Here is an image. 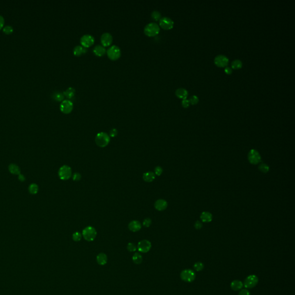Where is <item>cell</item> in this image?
<instances>
[{"mask_svg": "<svg viewBox=\"0 0 295 295\" xmlns=\"http://www.w3.org/2000/svg\"><path fill=\"white\" fill-rule=\"evenodd\" d=\"M82 237V234L80 233L79 232H74L72 235L73 240L74 242H79L81 240Z\"/></svg>", "mask_w": 295, "mask_h": 295, "instance_id": "1f68e13d", "label": "cell"}, {"mask_svg": "<svg viewBox=\"0 0 295 295\" xmlns=\"http://www.w3.org/2000/svg\"><path fill=\"white\" fill-rule=\"evenodd\" d=\"M4 24V19L2 16L0 15V29L2 28Z\"/></svg>", "mask_w": 295, "mask_h": 295, "instance_id": "f6af8a7d", "label": "cell"}, {"mask_svg": "<svg viewBox=\"0 0 295 295\" xmlns=\"http://www.w3.org/2000/svg\"><path fill=\"white\" fill-rule=\"evenodd\" d=\"M258 283V278L257 276L251 274L248 276L244 280L243 286L246 288L251 289L255 287Z\"/></svg>", "mask_w": 295, "mask_h": 295, "instance_id": "52a82bcc", "label": "cell"}, {"mask_svg": "<svg viewBox=\"0 0 295 295\" xmlns=\"http://www.w3.org/2000/svg\"><path fill=\"white\" fill-rule=\"evenodd\" d=\"M159 25L163 29L168 30L174 27V22L168 17H163L159 20Z\"/></svg>", "mask_w": 295, "mask_h": 295, "instance_id": "9c48e42d", "label": "cell"}, {"mask_svg": "<svg viewBox=\"0 0 295 295\" xmlns=\"http://www.w3.org/2000/svg\"><path fill=\"white\" fill-rule=\"evenodd\" d=\"M113 40L112 35L109 33H103L100 37V42L102 44V46H110Z\"/></svg>", "mask_w": 295, "mask_h": 295, "instance_id": "5bb4252c", "label": "cell"}, {"mask_svg": "<svg viewBox=\"0 0 295 295\" xmlns=\"http://www.w3.org/2000/svg\"><path fill=\"white\" fill-rule=\"evenodd\" d=\"M18 179H19V180L20 181H21V182H24V181H25V180H26V178H25V176H24L23 175L21 174L19 175V178H18Z\"/></svg>", "mask_w": 295, "mask_h": 295, "instance_id": "bcb514c9", "label": "cell"}, {"mask_svg": "<svg viewBox=\"0 0 295 295\" xmlns=\"http://www.w3.org/2000/svg\"><path fill=\"white\" fill-rule=\"evenodd\" d=\"M243 287V283L239 280H233L230 283V288L234 291L240 290Z\"/></svg>", "mask_w": 295, "mask_h": 295, "instance_id": "ffe728a7", "label": "cell"}, {"mask_svg": "<svg viewBox=\"0 0 295 295\" xmlns=\"http://www.w3.org/2000/svg\"><path fill=\"white\" fill-rule=\"evenodd\" d=\"M117 134H118V130L115 128L111 129L109 133V136L112 137H116L117 135Z\"/></svg>", "mask_w": 295, "mask_h": 295, "instance_id": "60d3db41", "label": "cell"}, {"mask_svg": "<svg viewBox=\"0 0 295 295\" xmlns=\"http://www.w3.org/2000/svg\"><path fill=\"white\" fill-rule=\"evenodd\" d=\"M3 31L4 33H10L13 32V29L11 26L7 25V26H5L3 28Z\"/></svg>", "mask_w": 295, "mask_h": 295, "instance_id": "e575fe53", "label": "cell"}, {"mask_svg": "<svg viewBox=\"0 0 295 295\" xmlns=\"http://www.w3.org/2000/svg\"><path fill=\"white\" fill-rule=\"evenodd\" d=\"M110 142L109 135L105 132H100L95 137L96 144L100 148L107 146Z\"/></svg>", "mask_w": 295, "mask_h": 295, "instance_id": "6da1fadb", "label": "cell"}, {"mask_svg": "<svg viewBox=\"0 0 295 295\" xmlns=\"http://www.w3.org/2000/svg\"><path fill=\"white\" fill-rule=\"evenodd\" d=\"M93 51L96 56L98 57H101L106 53V49L101 44H98L95 46Z\"/></svg>", "mask_w": 295, "mask_h": 295, "instance_id": "e0dca14e", "label": "cell"}, {"mask_svg": "<svg viewBox=\"0 0 295 295\" xmlns=\"http://www.w3.org/2000/svg\"><path fill=\"white\" fill-rule=\"evenodd\" d=\"M82 235L85 240L88 242H92L95 240L97 235V232L95 228L88 226L85 227L82 232Z\"/></svg>", "mask_w": 295, "mask_h": 295, "instance_id": "277c9868", "label": "cell"}, {"mask_svg": "<svg viewBox=\"0 0 295 295\" xmlns=\"http://www.w3.org/2000/svg\"><path fill=\"white\" fill-rule=\"evenodd\" d=\"M75 90L73 87H69L66 91L64 92V95L67 98H72L75 94Z\"/></svg>", "mask_w": 295, "mask_h": 295, "instance_id": "d4e9b609", "label": "cell"}, {"mask_svg": "<svg viewBox=\"0 0 295 295\" xmlns=\"http://www.w3.org/2000/svg\"><path fill=\"white\" fill-rule=\"evenodd\" d=\"M108 57L111 60H117L121 56V50L119 47L113 44L108 47L106 51Z\"/></svg>", "mask_w": 295, "mask_h": 295, "instance_id": "3957f363", "label": "cell"}, {"mask_svg": "<svg viewBox=\"0 0 295 295\" xmlns=\"http://www.w3.org/2000/svg\"><path fill=\"white\" fill-rule=\"evenodd\" d=\"M259 169L263 173L266 174L267 173L269 170V167L268 165H267L265 163H262L259 166Z\"/></svg>", "mask_w": 295, "mask_h": 295, "instance_id": "836d02e7", "label": "cell"}, {"mask_svg": "<svg viewBox=\"0 0 295 295\" xmlns=\"http://www.w3.org/2000/svg\"><path fill=\"white\" fill-rule=\"evenodd\" d=\"M248 158L249 162L253 164H257L260 163L261 160V157L256 150L251 149L248 153Z\"/></svg>", "mask_w": 295, "mask_h": 295, "instance_id": "7c38bea8", "label": "cell"}, {"mask_svg": "<svg viewBox=\"0 0 295 295\" xmlns=\"http://www.w3.org/2000/svg\"><path fill=\"white\" fill-rule=\"evenodd\" d=\"M151 224H152V220L149 218L145 219L143 221V226L145 227H150Z\"/></svg>", "mask_w": 295, "mask_h": 295, "instance_id": "74e56055", "label": "cell"}, {"mask_svg": "<svg viewBox=\"0 0 295 295\" xmlns=\"http://www.w3.org/2000/svg\"><path fill=\"white\" fill-rule=\"evenodd\" d=\"M95 42L94 37L91 34H85L83 35L80 38V43L81 45L85 47H89L94 44Z\"/></svg>", "mask_w": 295, "mask_h": 295, "instance_id": "ba28073f", "label": "cell"}, {"mask_svg": "<svg viewBox=\"0 0 295 295\" xmlns=\"http://www.w3.org/2000/svg\"><path fill=\"white\" fill-rule=\"evenodd\" d=\"M96 261L99 264L105 265L107 262V256L104 253H100L96 257Z\"/></svg>", "mask_w": 295, "mask_h": 295, "instance_id": "7402d4cb", "label": "cell"}, {"mask_svg": "<svg viewBox=\"0 0 295 295\" xmlns=\"http://www.w3.org/2000/svg\"><path fill=\"white\" fill-rule=\"evenodd\" d=\"M151 243L148 240H142L140 241L137 245L138 250L142 253H148L151 248Z\"/></svg>", "mask_w": 295, "mask_h": 295, "instance_id": "8fae6325", "label": "cell"}, {"mask_svg": "<svg viewBox=\"0 0 295 295\" xmlns=\"http://www.w3.org/2000/svg\"><path fill=\"white\" fill-rule=\"evenodd\" d=\"M132 260L135 264H141L143 260L142 256L140 254L136 253L133 255V256L132 257Z\"/></svg>", "mask_w": 295, "mask_h": 295, "instance_id": "484cf974", "label": "cell"}, {"mask_svg": "<svg viewBox=\"0 0 295 295\" xmlns=\"http://www.w3.org/2000/svg\"><path fill=\"white\" fill-rule=\"evenodd\" d=\"M9 171L10 172L14 175L20 174V169L18 165L15 164H11L9 166Z\"/></svg>", "mask_w": 295, "mask_h": 295, "instance_id": "cb8c5ba5", "label": "cell"}, {"mask_svg": "<svg viewBox=\"0 0 295 295\" xmlns=\"http://www.w3.org/2000/svg\"><path fill=\"white\" fill-rule=\"evenodd\" d=\"M128 228L130 230L133 232H138L141 228V224L140 221L137 220H133L130 221L128 225Z\"/></svg>", "mask_w": 295, "mask_h": 295, "instance_id": "2e32d148", "label": "cell"}, {"mask_svg": "<svg viewBox=\"0 0 295 295\" xmlns=\"http://www.w3.org/2000/svg\"><path fill=\"white\" fill-rule=\"evenodd\" d=\"M151 17H152L153 19H154L156 21L160 20V19L162 18V16H161L160 12L158 11V10H153L151 13Z\"/></svg>", "mask_w": 295, "mask_h": 295, "instance_id": "f546056e", "label": "cell"}, {"mask_svg": "<svg viewBox=\"0 0 295 295\" xmlns=\"http://www.w3.org/2000/svg\"><path fill=\"white\" fill-rule=\"evenodd\" d=\"M201 219L204 223H209L212 220V215L208 212H203L201 215Z\"/></svg>", "mask_w": 295, "mask_h": 295, "instance_id": "603a6c76", "label": "cell"}, {"mask_svg": "<svg viewBox=\"0 0 295 295\" xmlns=\"http://www.w3.org/2000/svg\"><path fill=\"white\" fill-rule=\"evenodd\" d=\"M190 101L187 99H183V100L182 101V106L184 108H187V107H189V106H190Z\"/></svg>", "mask_w": 295, "mask_h": 295, "instance_id": "f35d334b", "label": "cell"}, {"mask_svg": "<svg viewBox=\"0 0 295 295\" xmlns=\"http://www.w3.org/2000/svg\"><path fill=\"white\" fill-rule=\"evenodd\" d=\"M144 32L146 35L148 36H155L160 32V26L156 23H149L145 26Z\"/></svg>", "mask_w": 295, "mask_h": 295, "instance_id": "7a4b0ae2", "label": "cell"}, {"mask_svg": "<svg viewBox=\"0 0 295 295\" xmlns=\"http://www.w3.org/2000/svg\"><path fill=\"white\" fill-rule=\"evenodd\" d=\"M53 98L57 101H62L64 98V95L61 92H56L53 94Z\"/></svg>", "mask_w": 295, "mask_h": 295, "instance_id": "f1b7e54d", "label": "cell"}, {"mask_svg": "<svg viewBox=\"0 0 295 295\" xmlns=\"http://www.w3.org/2000/svg\"><path fill=\"white\" fill-rule=\"evenodd\" d=\"M194 227L197 230H200L202 227V224L200 221H197L194 224Z\"/></svg>", "mask_w": 295, "mask_h": 295, "instance_id": "7bdbcfd3", "label": "cell"}, {"mask_svg": "<svg viewBox=\"0 0 295 295\" xmlns=\"http://www.w3.org/2000/svg\"><path fill=\"white\" fill-rule=\"evenodd\" d=\"M73 103L71 100L66 99L61 102L60 104V110L64 114H69L73 110Z\"/></svg>", "mask_w": 295, "mask_h": 295, "instance_id": "30bf717a", "label": "cell"}, {"mask_svg": "<svg viewBox=\"0 0 295 295\" xmlns=\"http://www.w3.org/2000/svg\"><path fill=\"white\" fill-rule=\"evenodd\" d=\"M196 274L192 269H185L180 273L181 279L186 283H192L196 279Z\"/></svg>", "mask_w": 295, "mask_h": 295, "instance_id": "5b68a950", "label": "cell"}, {"mask_svg": "<svg viewBox=\"0 0 295 295\" xmlns=\"http://www.w3.org/2000/svg\"><path fill=\"white\" fill-rule=\"evenodd\" d=\"M87 51V50L85 47H83V46L78 45V46H76L74 47L73 53L76 56H80L81 54L86 53Z\"/></svg>", "mask_w": 295, "mask_h": 295, "instance_id": "44dd1931", "label": "cell"}, {"mask_svg": "<svg viewBox=\"0 0 295 295\" xmlns=\"http://www.w3.org/2000/svg\"><path fill=\"white\" fill-rule=\"evenodd\" d=\"M189 101L192 104L195 105V104H197V103H198L199 99L196 95H193L190 97V98L189 99Z\"/></svg>", "mask_w": 295, "mask_h": 295, "instance_id": "d590c367", "label": "cell"}, {"mask_svg": "<svg viewBox=\"0 0 295 295\" xmlns=\"http://www.w3.org/2000/svg\"><path fill=\"white\" fill-rule=\"evenodd\" d=\"M81 175L78 172H76L73 175V180L74 181H78L81 179Z\"/></svg>", "mask_w": 295, "mask_h": 295, "instance_id": "ab89813d", "label": "cell"}, {"mask_svg": "<svg viewBox=\"0 0 295 295\" xmlns=\"http://www.w3.org/2000/svg\"><path fill=\"white\" fill-rule=\"evenodd\" d=\"M224 71H225V72H226V74H232V69L231 67H230L227 66V67H226V68L224 69Z\"/></svg>", "mask_w": 295, "mask_h": 295, "instance_id": "ee69618b", "label": "cell"}, {"mask_svg": "<svg viewBox=\"0 0 295 295\" xmlns=\"http://www.w3.org/2000/svg\"><path fill=\"white\" fill-rule=\"evenodd\" d=\"M188 91L183 88H178L175 91V95L178 98L185 99L188 96Z\"/></svg>", "mask_w": 295, "mask_h": 295, "instance_id": "ac0fdd59", "label": "cell"}, {"mask_svg": "<svg viewBox=\"0 0 295 295\" xmlns=\"http://www.w3.org/2000/svg\"><path fill=\"white\" fill-rule=\"evenodd\" d=\"M58 175L61 180H66L69 179L71 176V169L67 165H62L58 171Z\"/></svg>", "mask_w": 295, "mask_h": 295, "instance_id": "8992f818", "label": "cell"}, {"mask_svg": "<svg viewBox=\"0 0 295 295\" xmlns=\"http://www.w3.org/2000/svg\"><path fill=\"white\" fill-rule=\"evenodd\" d=\"M163 173V168L160 166H157L155 168V174L157 176H160Z\"/></svg>", "mask_w": 295, "mask_h": 295, "instance_id": "8d00e7d4", "label": "cell"}, {"mask_svg": "<svg viewBox=\"0 0 295 295\" xmlns=\"http://www.w3.org/2000/svg\"><path fill=\"white\" fill-rule=\"evenodd\" d=\"M242 66H243V63L239 60H233L231 63L232 68L233 69H239L242 68Z\"/></svg>", "mask_w": 295, "mask_h": 295, "instance_id": "4316f807", "label": "cell"}, {"mask_svg": "<svg viewBox=\"0 0 295 295\" xmlns=\"http://www.w3.org/2000/svg\"><path fill=\"white\" fill-rule=\"evenodd\" d=\"M29 192L32 194H36L39 191V187L35 183H32L30 185L28 188Z\"/></svg>", "mask_w": 295, "mask_h": 295, "instance_id": "83f0119b", "label": "cell"}, {"mask_svg": "<svg viewBox=\"0 0 295 295\" xmlns=\"http://www.w3.org/2000/svg\"><path fill=\"white\" fill-rule=\"evenodd\" d=\"M214 62L219 67H226L229 63V59L224 55H219L215 57Z\"/></svg>", "mask_w": 295, "mask_h": 295, "instance_id": "4fadbf2b", "label": "cell"}, {"mask_svg": "<svg viewBox=\"0 0 295 295\" xmlns=\"http://www.w3.org/2000/svg\"><path fill=\"white\" fill-rule=\"evenodd\" d=\"M239 295H250V292L247 289H242L239 293Z\"/></svg>", "mask_w": 295, "mask_h": 295, "instance_id": "b9f144b4", "label": "cell"}, {"mask_svg": "<svg viewBox=\"0 0 295 295\" xmlns=\"http://www.w3.org/2000/svg\"><path fill=\"white\" fill-rule=\"evenodd\" d=\"M137 247L133 243H129L127 245V250L129 252H134L137 250Z\"/></svg>", "mask_w": 295, "mask_h": 295, "instance_id": "d6a6232c", "label": "cell"}, {"mask_svg": "<svg viewBox=\"0 0 295 295\" xmlns=\"http://www.w3.org/2000/svg\"><path fill=\"white\" fill-rule=\"evenodd\" d=\"M143 179L146 182H152L155 179V174L153 172L148 171L143 174Z\"/></svg>", "mask_w": 295, "mask_h": 295, "instance_id": "d6986e66", "label": "cell"}, {"mask_svg": "<svg viewBox=\"0 0 295 295\" xmlns=\"http://www.w3.org/2000/svg\"><path fill=\"white\" fill-rule=\"evenodd\" d=\"M194 269L197 271H200L202 270L204 268V264L203 263L201 262H197L195 263V264L193 265Z\"/></svg>", "mask_w": 295, "mask_h": 295, "instance_id": "4dcf8cb0", "label": "cell"}, {"mask_svg": "<svg viewBox=\"0 0 295 295\" xmlns=\"http://www.w3.org/2000/svg\"><path fill=\"white\" fill-rule=\"evenodd\" d=\"M167 202L163 199H158L155 203V208L159 211H163L167 208Z\"/></svg>", "mask_w": 295, "mask_h": 295, "instance_id": "9a60e30c", "label": "cell"}]
</instances>
